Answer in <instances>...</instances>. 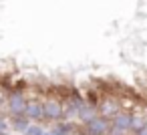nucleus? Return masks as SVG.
<instances>
[{
  "mask_svg": "<svg viewBox=\"0 0 147 135\" xmlns=\"http://www.w3.org/2000/svg\"><path fill=\"white\" fill-rule=\"evenodd\" d=\"M47 129L42 127V125H38V123H30L28 125V129L24 131V135H42Z\"/></svg>",
  "mask_w": 147,
  "mask_h": 135,
  "instance_id": "obj_9",
  "label": "nucleus"
},
{
  "mask_svg": "<svg viewBox=\"0 0 147 135\" xmlns=\"http://www.w3.org/2000/svg\"><path fill=\"white\" fill-rule=\"evenodd\" d=\"M51 133H55V135H75V133H79V125L75 121L65 119V121L55 123L53 129H51Z\"/></svg>",
  "mask_w": 147,
  "mask_h": 135,
  "instance_id": "obj_6",
  "label": "nucleus"
},
{
  "mask_svg": "<svg viewBox=\"0 0 147 135\" xmlns=\"http://www.w3.org/2000/svg\"><path fill=\"white\" fill-rule=\"evenodd\" d=\"M24 115H26L32 123L45 121V105H42V101H38V99H28V105H26Z\"/></svg>",
  "mask_w": 147,
  "mask_h": 135,
  "instance_id": "obj_5",
  "label": "nucleus"
},
{
  "mask_svg": "<svg viewBox=\"0 0 147 135\" xmlns=\"http://www.w3.org/2000/svg\"><path fill=\"white\" fill-rule=\"evenodd\" d=\"M30 123H32V121H30L26 115H12V117L8 119V125H10V129H12L14 133H24Z\"/></svg>",
  "mask_w": 147,
  "mask_h": 135,
  "instance_id": "obj_7",
  "label": "nucleus"
},
{
  "mask_svg": "<svg viewBox=\"0 0 147 135\" xmlns=\"http://www.w3.org/2000/svg\"><path fill=\"white\" fill-rule=\"evenodd\" d=\"M79 131H81V135H109V131H111V119H107L103 115H97L91 121L81 123Z\"/></svg>",
  "mask_w": 147,
  "mask_h": 135,
  "instance_id": "obj_1",
  "label": "nucleus"
},
{
  "mask_svg": "<svg viewBox=\"0 0 147 135\" xmlns=\"http://www.w3.org/2000/svg\"><path fill=\"white\" fill-rule=\"evenodd\" d=\"M145 123H147V115H143V113H133V121H131V135L139 133V131L145 127Z\"/></svg>",
  "mask_w": 147,
  "mask_h": 135,
  "instance_id": "obj_8",
  "label": "nucleus"
},
{
  "mask_svg": "<svg viewBox=\"0 0 147 135\" xmlns=\"http://www.w3.org/2000/svg\"><path fill=\"white\" fill-rule=\"evenodd\" d=\"M135 135H147V123H145V127H143L139 133H135Z\"/></svg>",
  "mask_w": 147,
  "mask_h": 135,
  "instance_id": "obj_11",
  "label": "nucleus"
},
{
  "mask_svg": "<svg viewBox=\"0 0 147 135\" xmlns=\"http://www.w3.org/2000/svg\"><path fill=\"white\" fill-rule=\"evenodd\" d=\"M97 107H99V115H103V117H107V119H113L115 115H119V113L123 111L121 101L115 99V97H107V99H103L101 103H97Z\"/></svg>",
  "mask_w": 147,
  "mask_h": 135,
  "instance_id": "obj_4",
  "label": "nucleus"
},
{
  "mask_svg": "<svg viewBox=\"0 0 147 135\" xmlns=\"http://www.w3.org/2000/svg\"><path fill=\"white\" fill-rule=\"evenodd\" d=\"M42 105H45V121L59 123V121L67 119L65 101H61V99H47V101H42Z\"/></svg>",
  "mask_w": 147,
  "mask_h": 135,
  "instance_id": "obj_2",
  "label": "nucleus"
},
{
  "mask_svg": "<svg viewBox=\"0 0 147 135\" xmlns=\"http://www.w3.org/2000/svg\"><path fill=\"white\" fill-rule=\"evenodd\" d=\"M8 129H10L8 121H6L4 117H0V135H6V133H8Z\"/></svg>",
  "mask_w": 147,
  "mask_h": 135,
  "instance_id": "obj_10",
  "label": "nucleus"
},
{
  "mask_svg": "<svg viewBox=\"0 0 147 135\" xmlns=\"http://www.w3.org/2000/svg\"><path fill=\"white\" fill-rule=\"evenodd\" d=\"M26 105H28V97H26L24 91H12V93H8V97H6V111H8L10 117L12 115H24Z\"/></svg>",
  "mask_w": 147,
  "mask_h": 135,
  "instance_id": "obj_3",
  "label": "nucleus"
}]
</instances>
